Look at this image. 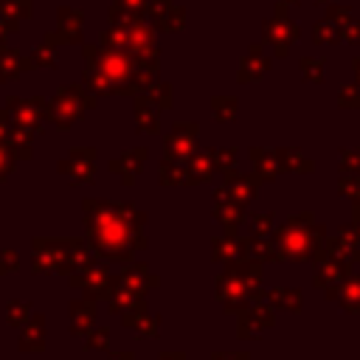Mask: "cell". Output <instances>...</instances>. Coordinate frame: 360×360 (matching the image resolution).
I'll list each match as a JSON object with an SVG mask.
<instances>
[{
  "mask_svg": "<svg viewBox=\"0 0 360 360\" xmlns=\"http://www.w3.org/2000/svg\"><path fill=\"white\" fill-rule=\"evenodd\" d=\"M59 169H62V172H70V180H73V183H84V180L93 177V158H90V160H87V158L82 160V158L73 155V158H70L68 163H62Z\"/></svg>",
  "mask_w": 360,
  "mask_h": 360,
  "instance_id": "cell-1",
  "label": "cell"
},
{
  "mask_svg": "<svg viewBox=\"0 0 360 360\" xmlns=\"http://www.w3.org/2000/svg\"><path fill=\"white\" fill-rule=\"evenodd\" d=\"M8 172H11V155H8V152L0 146V180H3Z\"/></svg>",
  "mask_w": 360,
  "mask_h": 360,
  "instance_id": "cell-3",
  "label": "cell"
},
{
  "mask_svg": "<svg viewBox=\"0 0 360 360\" xmlns=\"http://www.w3.org/2000/svg\"><path fill=\"white\" fill-rule=\"evenodd\" d=\"M152 115H158L152 107H146V104L138 107V124H141L143 129H158V121H152Z\"/></svg>",
  "mask_w": 360,
  "mask_h": 360,
  "instance_id": "cell-2",
  "label": "cell"
}]
</instances>
